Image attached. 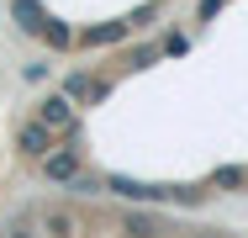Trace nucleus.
Here are the masks:
<instances>
[{"instance_id":"1","label":"nucleus","mask_w":248,"mask_h":238,"mask_svg":"<svg viewBox=\"0 0 248 238\" xmlns=\"http://www.w3.org/2000/svg\"><path fill=\"white\" fill-rule=\"evenodd\" d=\"M43 175H48L53 186H74V180H79V148H74V138L63 143L58 153H48V159H43Z\"/></svg>"},{"instance_id":"7","label":"nucleus","mask_w":248,"mask_h":238,"mask_svg":"<svg viewBox=\"0 0 248 238\" xmlns=\"http://www.w3.org/2000/svg\"><path fill=\"white\" fill-rule=\"evenodd\" d=\"M127 37V21H106V27H90V32H79L74 43H85V48H100V43H122Z\"/></svg>"},{"instance_id":"8","label":"nucleus","mask_w":248,"mask_h":238,"mask_svg":"<svg viewBox=\"0 0 248 238\" xmlns=\"http://www.w3.org/2000/svg\"><path fill=\"white\" fill-rule=\"evenodd\" d=\"M211 186H222V190H238V186H243L248 190V170H243V164H222V170L211 175Z\"/></svg>"},{"instance_id":"5","label":"nucleus","mask_w":248,"mask_h":238,"mask_svg":"<svg viewBox=\"0 0 248 238\" xmlns=\"http://www.w3.org/2000/svg\"><path fill=\"white\" fill-rule=\"evenodd\" d=\"M21 153H27V159H48L53 153V133L37 127V122H27V127H21Z\"/></svg>"},{"instance_id":"9","label":"nucleus","mask_w":248,"mask_h":238,"mask_svg":"<svg viewBox=\"0 0 248 238\" xmlns=\"http://www.w3.org/2000/svg\"><path fill=\"white\" fill-rule=\"evenodd\" d=\"M43 228H48L53 238H69V228H74V217H69V212L58 206V212H48V217H43Z\"/></svg>"},{"instance_id":"6","label":"nucleus","mask_w":248,"mask_h":238,"mask_svg":"<svg viewBox=\"0 0 248 238\" xmlns=\"http://www.w3.org/2000/svg\"><path fill=\"white\" fill-rule=\"evenodd\" d=\"M11 11H16V27H21V32H37V37H43V27H48V11H43L37 0H11Z\"/></svg>"},{"instance_id":"4","label":"nucleus","mask_w":248,"mask_h":238,"mask_svg":"<svg viewBox=\"0 0 248 238\" xmlns=\"http://www.w3.org/2000/svg\"><path fill=\"white\" fill-rule=\"evenodd\" d=\"M106 190H116V196H127V201H169V190L158 186H138V180H122V175H111Z\"/></svg>"},{"instance_id":"2","label":"nucleus","mask_w":248,"mask_h":238,"mask_svg":"<svg viewBox=\"0 0 248 238\" xmlns=\"http://www.w3.org/2000/svg\"><path fill=\"white\" fill-rule=\"evenodd\" d=\"M63 101L69 106H90V101H100L106 95V80H95V74H85V69H74V74H63Z\"/></svg>"},{"instance_id":"11","label":"nucleus","mask_w":248,"mask_h":238,"mask_svg":"<svg viewBox=\"0 0 248 238\" xmlns=\"http://www.w3.org/2000/svg\"><path fill=\"white\" fill-rule=\"evenodd\" d=\"M11 238H27V228H11Z\"/></svg>"},{"instance_id":"10","label":"nucleus","mask_w":248,"mask_h":238,"mask_svg":"<svg viewBox=\"0 0 248 238\" xmlns=\"http://www.w3.org/2000/svg\"><path fill=\"white\" fill-rule=\"evenodd\" d=\"M43 37H48L53 48H74V32H69L63 21H53V16H48V27H43Z\"/></svg>"},{"instance_id":"3","label":"nucleus","mask_w":248,"mask_h":238,"mask_svg":"<svg viewBox=\"0 0 248 238\" xmlns=\"http://www.w3.org/2000/svg\"><path fill=\"white\" fill-rule=\"evenodd\" d=\"M37 127H48V133H69V138H74V127H79V122H74V106H69L63 95H48V101L37 106Z\"/></svg>"}]
</instances>
